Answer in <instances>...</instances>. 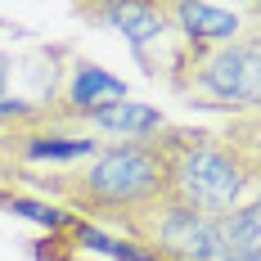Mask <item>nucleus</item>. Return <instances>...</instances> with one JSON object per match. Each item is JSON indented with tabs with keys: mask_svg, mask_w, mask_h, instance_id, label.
Listing matches in <instances>:
<instances>
[{
	"mask_svg": "<svg viewBox=\"0 0 261 261\" xmlns=\"http://www.w3.org/2000/svg\"><path fill=\"white\" fill-rule=\"evenodd\" d=\"M81 18H90V23H104L108 32H122L135 50L144 54V45L149 41H158V36H167L171 27H167V18H162V5H135V0H113V5H81L77 9Z\"/></svg>",
	"mask_w": 261,
	"mask_h": 261,
	"instance_id": "6e6552de",
	"label": "nucleus"
},
{
	"mask_svg": "<svg viewBox=\"0 0 261 261\" xmlns=\"http://www.w3.org/2000/svg\"><path fill=\"white\" fill-rule=\"evenodd\" d=\"M158 149L167 162V198H176L180 207L221 221L243 203H257V113L221 130L167 122L158 130Z\"/></svg>",
	"mask_w": 261,
	"mask_h": 261,
	"instance_id": "f257e3e1",
	"label": "nucleus"
},
{
	"mask_svg": "<svg viewBox=\"0 0 261 261\" xmlns=\"http://www.w3.org/2000/svg\"><path fill=\"white\" fill-rule=\"evenodd\" d=\"M171 90L194 108L252 117L261 104V36H243L234 45L212 50H176L167 63Z\"/></svg>",
	"mask_w": 261,
	"mask_h": 261,
	"instance_id": "7ed1b4c3",
	"label": "nucleus"
},
{
	"mask_svg": "<svg viewBox=\"0 0 261 261\" xmlns=\"http://www.w3.org/2000/svg\"><path fill=\"white\" fill-rule=\"evenodd\" d=\"M45 194L68 203L72 212H86L90 221H104V225L122 221L135 207L167 194V162H162V149H158V135L144 140V144L99 149L81 167L54 171Z\"/></svg>",
	"mask_w": 261,
	"mask_h": 261,
	"instance_id": "f03ea898",
	"label": "nucleus"
},
{
	"mask_svg": "<svg viewBox=\"0 0 261 261\" xmlns=\"http://www.w3.org/2000/svg\"><path fill=\"white\" fill-rule=\"evenodd\" d=\"M81 126L90 130V135H108V140H117V144H144V140H153L158 130L167 126V117H162L158 108H149V104L117 99V104L90 113Z\"/></svg>",
	"mask_w": 261,
	"mask_h": 261,
	"instance_id": "1a4fd4ad",
	"label": "nucleus"
},
{
	"mask_svg": "<svg viewBox=\"0 0 261 261\" xmlns=\"http://www.w3.org/2000/svg\"><path fill=\"white\" fill-rule=\"evenodd\" d=\"M113 230H122V239H130L144 261H230L216 221L180 207L167 194L113 221Z\"/></svg>",
	"mask_w": 261,
	"mask_h": 261,
	"instance_id": "20e7f679",
	"label": "nucleus"
},
{
	"mask_svg": "<svg viewBox=\"0 0 261 261\" xmlns=\"http://www.w3.org/2000/svg\"><path fill=\"white\" fill-rule=\"evenodd\" d=\"M216 230H221V243H225L230 261H261V198L234 207L230 216H221Z\"/></svg>",
	"mask_w": 261,
	"mask_h": 261,
	"instance_id": "9d476101",
	"label": "nucleus"
},
{
	"mask_svg": "<svg viewBox=\"0 0 261 261\" xmlns=\"http://www.w3.org/2000/svg\"><path fill=\"white\" fill-rule=\"evenodd\" d=\"M167 27L185 50L234 45L243 36H261V5H225V0H158Z\"/></svg>",
	"mask_w": 261,
	"mask_h": 261,
	"instance_id": "39448f33",
	"label": "nucleus"
},
{
	"mask_svg": "<svg viewBox=\"0 0 261 261\" xmlns=\"http://www.w3.org/2000/svg\"><path fill=\"white\" fill-rule=\"evenodd\" d=\"M45 108H0V194H18L32 185V144L45 126Z\"/></svg>",
	"mask_w": 261,
	"mask_h": 261,
	"instance_id": "423d86ee",
	"label": "nucleus"
},
{
	"mask_svg": "<svg viewBox=\"0 0 261 261\" xmlns=\"http://www.w3.org/2000/svg\"><path fill=\"white\" fill-rule=\"evenodd\" d=\"M117 99H126V86L113 77V72H104L99 63H77L72 77H68V86H63V95H59V104L50 113L63 117V122H86L90 113L117 104Z\"/></svg>",
	"mask_w": 261,
	"mask_h": 261,
	"instance_id": "0eeeda50",
	"label": "nucleus"
},
{
	"mask_svg": "<svg viewBox=\"0 0 261 261\" xmlns=\"http://www.w3.org/2000/svg\"><path fill=\"white\" fill-rule=\"evenodd\" d=\"M5 81H9V63H5V59H0V108L9 104V99H5Z\"/></svg>",
	"mask_w": 261,
	"mask_h": 261,
	"instance_id": "9b49d317",
	"label": "nucleus"
}]
</instances>
